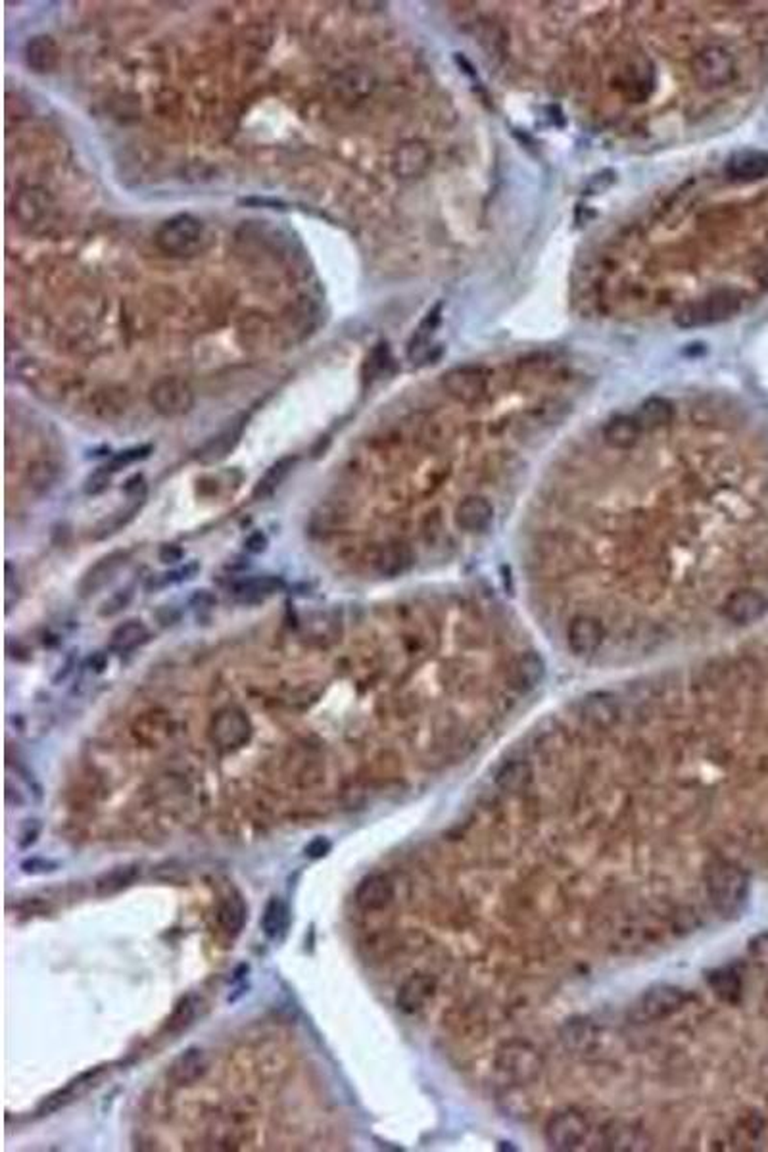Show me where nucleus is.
Instances as JSON below:
<instances>
[{"mask_svg":"<svg viewBox=\"0 0 768 1152\" xmlns=\"http://www.w3.org/2000/svg\"><path fill=\"white\" fill-rule=\"evenodd\" d=\"M742 304H744L742 292L732 289L717 290V292H711L707 298H702V300L686 304L682 309H678V314L675 316V323L680 329L707 327V325H715V323L732 319L734 316L739 314Z\"/></svg>","mask_w":768,"mask_h":1152,"instance_id":"1","label":"nucleus"},{"mask_svg":"<svg viewBox=\"0 0 768 1152\" xmlns=\"http://www.w3.org/2000/svg\"><path fill=\"white\" fill-rule=\"evenodd\" d=\"M208 240L204 223L188 213L175 215L158 229L156 244L169 256H194Z\"/></svg>","mask_w":768,"mask_h":1152,"instance_id":"2","label":"nucleus"},{"mask_svg":"<svg viewBox=\"0 0 768 1152\" xmlns=\"http://www.w3.org/2000/svg\"><path fill=\"white\" fill-rule=\"evenodd\" d=\"M692 77L703 91H719L732 85L738 79V64L734 54L724 47H707L695 54L692 62Z\"/></svg>","mask_w":768,"mask_h":1152,"instance_id":"3","label":"nucleus"},{"mask_svg":"<svg viewBox=\"0 0 768 1152\" xmlns=\"http://www.w3.org/2000/svg\"><path fill=\"white\" fill-rule=\"evenodd\" d=\"M211 741L223 751H237L250 741L252 723L240 709H223L213 716L210 726Z\"/></svg>","mask_w":768,"mask_h":1152,"instance_id":"4","label":"nucleus"},{"mask_svg":"<svg viewBox=\"0 0 768 1152\" xmlns=\"http://www.w3.org/2000/svg\"><path fill=\"white\" fill-rule=\"evenodd\" d=\"M709 893L722 913H732L746 897V878L734 866H712L709 872Z\"/></svg>","mask_w":768,"mask_h":1152,"instance_id":"5","label":"nucleus"},{"mask_svg":"<svg viewBox=\"0 0 768 1152\" xmlns=\"http://www.w3.org/2000/svg\"><path fill=\"white\" fill-rule=\"evenodd\" d=\"M151 403L164 417H181L193 410L194 392L177 377H164L151 390Z\"/></svg>","mask_w":768,"mask_h":1152,"instance_id":"6","label":"nucleus"},{"mask_svg":"<svg viewBox=\"0 0 768 1152\" xmlns=\"http://www.w3.org/2000/svg\"><path fill=\"white\" fill-rule=\"evenodd\" d=\"M442 386L455 402L473 405L487 396L488 377L480 368L467 365V368H455L444 375Z\"/></svg>","mask_w":768,"mask_h":1152,"instance_id":"7","label":"nucleus"},{"mask_svg":"<svg viewBox=\"0 0 768 1152\" xmlns=\"http://www.w3.org/2000/svg\"><path fill=\"white\" fill-rule=\"evenodd\" d=\"M768 611V593L757 588H738L722 602V615L732 625H749Z\"/></svg>","mask_w":768,"mask_h":1152,"instance_id":"8","label":"nucleus"},{"mask_svg":"<svg viewBox=\"0 0 768 1152\" xmlns=\"http://www.w3.org/2000/svg\"><path fill=\"white\" fill-rule=\"evenodd\" d=\"M102 1074H104V1068H92V1070H89V1072H83L79 1078L72 1079L70 1083H67V1086H64L62 1089L54 1091L50 1096H47V1099L40 1103L37 1114L39 1116H50L54 1113H58V1110L70 1106L72 1103L79 1101L81 1096L87 1095L92 1087L99 1086Z\"/></svg>","mask_w":768,"mask_h":1152,"instance_id":"9","label":"nucleus"},{"mask_svg":"<svg viewBox=\"0 0 768 1152\" xmlns=\"http://www.w3.org/2000/svg\"><path fill=\"white\" fill-rule=\"evenodd\" d=\"M588 1133L586 1120L576 1113H561L549 1120L546 1137L551 1148L573 1150L584 1141Z\"/></svg>","mask_w":768,"mask_h":1152,"instance_id":"10","label":"nucleus"},{"mask_svg":"<svg viewBox=\"0 0 768 1152\" xmlns=\"http://www.w3.org/2000/svg\"><path fill=\"white\" fill-rule=\"evenodd\" d=\"M127 558H129L127 551H112L104 555V558H100L94 565H91L77 585V592L81 598H91V595L99 593L104 586L110 585L114 576L121 571V567L127 563Z\"/></svg>","mask_w":768,"mask_h":1152,"instance_id":"11","label":"nucleus"},{"mask_svg":"<svg viewBox=\"0 0 768 1152\" xmlns=\"http://www.w3.org/2000/svg\"><path fill=\"white\" fill-rule=\"evenodd\" d=\"M413 561H415L413 550L403 544V541H388V544L375 548V551L369 558L373 571L379 576H386V578H394L408 573Z\"/></svg>","mask_w":768,"mask_h":1152,"instance_id":"12","label":"nucleus"},{"mask_svg":"<svg viewBox=\"0 0 768 1152\" xmlns=\"http://www.w3.org/2000/svg\"><path fill=\"white\" fill-rule=\"evenodd\" d=\"M605 640L601 622L590 615H578L571 620L567 630V642L571 652L578 657L594 655Z\"/></svg>","mask_w":768,"mask_h":1152,"instance_id":"13","label":"nucleus"},{"mask_svg":"<svg viewBox=\"0 0 768 1152\" xmlns=\"http://www.w3.org/2000/svg\"><path fill=\"white\" fill-rule=\"evenodd\" d=\"M453 521L463 533L479 534L488 531L494 521V506L482 496H467L455 507Z\"/></svg>","mask_w":768,"mask_h":1152,"instance_id":"14","label":"nucleus"},{"mask_svg":"<svg viewBox=\"0 0 768 1152\" xmlns=\"http://www.w3.org/2000/svg\"><path fill=\"white\" fill-rule=\"evenodd\" d=\"M394 901V884L384 874L367 876L356 889V905L366 913L383 911Z\"/></svg>","mask_w":768,"mask_h":1152,"instance_id":"15","label":"nucleus"},{"mask_svg":"<svg viewBox=\"0 0 768 1152\" xmlns=\"http://www.w3.org/2000/svg\"><path fill=\"white\" fill-rule=\"evenodd\" d=\"M435 989H436V983L433 978H428V975H421V974L411 975V978L400 987V993L396 999L398 1009L408 1014L419 1012L427 1005V1000L435 995Z\"/></svg>","mask_w":768,"mask_h":1152,"instance_id":"16","label":"nucleus"},{"mask_svg":"<svg viewBox=\"0 0 768 1152\" xmlns=\"http://www.w3.org/2000/svg\"><path fill=\"white\" fill-rule=\"evenodd\" d=\"M133 732L134 736H137V740H141L144 745L154 748V745L164 743L166 740L171 738L173 723L168 713L148 711L137 718V723L133 726Z\"/></svg>","mask_w":768,"mask_h":1152,"instance_id":"17","label":"nucleus"},{"mask_svg":"<svg viewBox=\"0 0 768 1152\" xmlns=\"http://www.w3.org/2000/svg\"><path fill=\"white\" fill-rule=\"evenodd\" d=\"M642 427L636 417H615L603 429V440L613 450H630L642 438Z\"/></svg>","mask_w":768,"mask_h":1152,"instance_id":"18","label":"nucleus"},{"mask_svg":"<svg viewBox=\"0 0 768 1152\" xmlns=\"http://www.w3.org/2000/svg\"><path fill=\"white\" fill-rule=\"evenodd\" d=\"M282 588H285V580L280 576H273V575L252 576L246 580H240L238 585H235L233 595L242 603H258L279 593Z\"/></svg>","mask_w":768,"mask_h":1152,"instance_id":"19","label":"nucleus"},{"mask_svg":"<svg viewBox=\"0 0 768 1152\" xmlns=\"http://www.w3.org/2000/svg\"><path fill=\"white\" fill-rule=\"evenodd\" d=\"M240 437H242V425H231L223 429L221 432H218V435L211 437L204 446H202L196 454V459L202 465L220 463V461H223L237 448Z\"/></svg>","mask_w":768,"mask_h":1152,"instance_id":"20","label":"nucleus"},{"mask_svg":"<svg viewBox=\"0 0 768 1152\" xmlns=\"http://www.w3.org/2000/svg\"><path fill=\"white\" fill-rule=\"evenodd\" d=\"M729 175L736 181H757L768 175V154L759 151L738 152L730 158Z\"/></svg>","mask_w":768,"mask_h":1152,"instance_id":"21","label":"nucleus"},{"mask_svg":"<svg viewBox=\"0 0 768 1152\" xmlns=\"http://www.w3.org/2000/svg\"><path fill=\"white\" fill-rule=\"evenodd\" d=\"M500 1068L509 1076L519 1078V1079H529L534 1076L540 1068V1061L534 1051H531L527 1045H509L505 1051L500 1054Z\"/></svg>","mask_w":768,"mask_h":1152,"instance_id":"22","label":"nucleus"},{"mask_svg":"<svg viewBox=\"0 0 768 1152\" xmlns=\"http://www.w3.org/2000/svg\"><path fill=\"white\" fill-rule=\"evenodd\" d=\"M544 672L546 669H544L542 657L531 652V654H522L513 661V665H511V671H509V679H511V684L519 688L521 691H529L542 682Z\"/></svg>","mask_w":768,"mask_h":1152,"instance_id":"23","label":"nucleus"},{"mask_svg":"<svg viewBox=\"0 0 768 1152\" xmlns=\"http://www.w3.org/2000/svg\"><path fill=\"white\" fill-rule=\"evenodd\" d=\"M141 876V866L139 864H124V866H116V869L104 872L97 882H94V893L99 897H110L116 896V893L127 889L137 882Z\"/></svg>","mask_w":768,"mask_h":1152,"instance_id":"24","label":"nucleus"},{"mask_svg":"<svg viewBox=\"0 0 768 1152\" xmlns=\"http://www.w3.org/2000/svg\"><path fill=\"white\" fill-rule=\"evenodd\" d=\"M684 1005V995L677 987H655L645 993L642 1007L652 1018H663Z\"/></svg>","mask_w":768,"mask_h":1152,"instance_id":"25","label":"nucleus"},{"mask_svg":"<svg viewBox=\"0 0 768 1152\" xmlns=\"http://www.w3.org/2000/svg\"><path fill=\"white\" fill-rule=\"evenodd\" d=\"M60 477V465L52 459H35L23 472V484L33 494H45L56 484Z\"/></svg>","mask_w":768,"mask_h":1152,"instance_id":"26","label":"nucleus"},{"mask_svg":"<svg viewBox=\"0 0 768 1152\" xmlns=\"http://www.w3.org/2000/svg\"><path fill=\"white\" fill-rule=\"evenodd\" d=\"M294 467H296V457L289 455V457H280L279 461H275V463L269 467L262 474V477L258 479V482H255L252 496L255 499L272 498L279 490V488L282 486V482H285L290 477V472L294 471Z\"/></svg>","mask_w":768,"mask_h":1152,"instance_id":"27","label":"nucleus"},{"mask_svg":"<svg viewBox=\"0 0 768 1152\" xmlns=\"http://www.w3.org/2000/svg\"><path fill=\"white\" fill-rule=\"evenodd\" d=\"M206 1059L200 1049H188L171 1066V1079L177 1086H191L206 1072Z\"/></svg>","mask_w":768,"mask_h":1152,"instance_id":"28","label":"nucleus"},{"mask_svg":"<svg viewBox=\"0 0 768 1152\" xmlns=\"http://www.w3.org/2000/svg\"><path fill=\"white\" fill-rule=\"evenodd\" d=\"M25 60L35 72H50L58 62V47L47 35L33 37L25 47Z\"/></svg>","mask_w":768,"mask_h":1152,"instance_id":"29","label":"nucleus"},{"mask_svg":"<svg viewBox=\"0 0 768 1152\" xmlns=\"http://www.w3.org/2000/svg\"><path fill=\"white\" fill-rule=\"evenodd\" d=\"M260 924H262V930H263V933L267 935L269 940L279 941L282 935L287 933V930L290 926L289 905L282 899H279V897L269 899L267 905H265V909H263Z\"/></svg>","mask_w":768,"mask_h":1152,"instance_id":"30","label":"nucleus"},{"mask_svg":"<svg viewBox=\"0 0 768 1152\" xmlns=\"http://www.w3.org/2000/svg\"><path fill=\"white\" fill-rule=\"evenodd\" d=\"M148 636H151V632H148L144 622L139 619H131L112 632L110 647L117 654H127L131 649L142 645L148 640Z\"/></svg>","mask_w":768,"mask_h":1152,"instance_id":"31","label":"nucleus"},{"mask_svg":"<svg viewBox=\"0 0 768 1152\" xmlns=\"http://www.w3.org/2000/svg\"><path fill=\"white\" fill-rule=\"evenodd\" d=\"M636 419L642 429L657 430L672 423V419H675V408H672V403L665 398H650L642 403Z\"/></svg>","mask_w":768,"mask_h":1152,"instance_id":"32","label":"nucleus"},{"mask_svg":"<svg viewBox=\"0 0 768 1152\" xmlns=\"http://www.w3.org/2000/svg\"><path fill=\"white\" fill-rule=\"evenodd\" d=\"M246 920H248V909H246L245 901L240 899V896L227 897L220 905L218 924L225 933L231 935V938H235V935H238L242 931V928H245V924H246Z\"/></svg>","mask_w":768,"mask_h":1152,"instance_id":"33","label":"nucleus"},{"mask_svg":"<svg viewBox=\"0 0 768 1152\" xmlns=\"http://www.w3.org/2000/svg\"><path fill=\"white\" fill-rule=\"evenodd\" d=\"M142 504H144V499H129V504L124 509H119V511H116L112 515H108L106 519H102L97 526L92 528V538L94 540H104L108 536L119 533L121 528L127 526L134 519V515L139 513Z\"/></svg>","mask_w":768,"mask_h":1152,"instance_id":"34","label":"nucleus"},{"mask_svg":"<svg viewBox=\"0 0 768 1152\" xmlns=\"http://www.w3.org/2000/svg\"><path fill=\"white\" fill-rule=\"evenodd\" d=\"M430 161V154L425 146L421 144H408L403 146L398 158H396V169L403 178H411V175H419Z\"/></svg>","mask_w":768,"mask_h":1152,"instance_id":"35","label":"nucleus"},{"mask_svg":"<svg viewBox=\"0 0 768 1152\" xmlns=\"http://www.w3.org/2000/svg\"><path fill=\"white\" fill-rule=\"evenodd\" d=\"M584 715L596 726H611L618 716V705L608 696L588 697L584 703Z\"/></svg>","mask_w":768,"mask_h":1152,"instance_id":"36","label":"nucleus"},{"mask_svg":"<svg viewBox=\"0 0 768 1152\" xmlns=\"http://www.w3.org/2000/svg\"><path fill=\"white\" fill-rule=\"evenodd\" d=\"M531 776H532L531 767L527 763L515 761V763H507L500 772H497V784L509 792H515V790H521L522 785H527Z\"/></svg>","mask_w":768,"mask_h":1152,"instance_id":"37","label":"nucleus"},{"mask_svg":"<svg viewBox=\"0 0 768 1152\" xmlns=\"http://www.w3.org/2000/svg\"><path fill=\"white\" fill-rule=\"evenodd\" d=\"M196 1007H198V1002H196L193 997L183 999V1000L179 1002V1005H177V1009L173 1010L171 1018L168 1020L169 1032L177 1034V1032H181V1029H185V1027L191 1026V1024H193V1020L196 1018Z\"/></svg>","mask_w":768,"mask_h":1152,"instance_id":"38","label":"nucleus"},{"mask_svg":"<svg viewBox=\"0 0 768 1152\" xmlns=\"http://www.w3.org/2000/svg\"><path fill=\"white\" fill-rule=\"evenodd\" d=\"M131 600H133V590L131 588L119 590V592L110 595V598H108L102 603V607L99 609V613H100V617H114V615L124 611V609L131 603Z\"/></svg>","mask_w":768,"mask_h":1152,"instance_id":"39","label":"nucleus"},{"mask_svg":"<svg viewBox=\"0 0 768 1152\" xmlns=\"http://www.w3.org/2000/svg\"><path fill=\"white\" fill-rule=\"evenodd\" d=\"M22 598V586L20 580L13 573V568L10 563H6V578H4V605H6V613L12 611V607L16 605Z\"/></svg>","mask_w":768,"mask_h":1152,"instance_id":"40","label":"nucleus"},{"mask_svg":"<svg viewBox=\"0 0 768 1152\" xmlns=\"http://www.w3.org/2000/svg\"><path fill=\"white\" fill-rule=\"evenodd\" d=\"M151 450H152L151 446H142V448H131V450L121 452V454H117V455L112 459V463H110V467H108V469H110L112 472H116V471H119V469H124V467H127V465L134 463V461L144 459L148 454H151Z\"/></svg>","mask_w":768,"mask_h":1152,"instance_id":"41","label":"nucleus"},{"mask_svg":"<svg viewBox=\"0 0 768 1152\" xmlns=\"http://www.w3.org/2000/svg\"><path fill=\"white\" fill-rule=\"evenodd\" d=\"M110 474H112V471L108 467H102L97 472H92L91 477L87 479V482H85V492L87 494H100L102 490H106V488L110 486V484H108V482H110Z\"/></svg>","mask_w":768,"mask_h":1152,"instance_id":"42","label":"nucleus"},{"mask_svg":"<svg viewBox=\"0 0 768 1152\" xmlns=\"http://www.w3.org/2000/svg\"><path fill=\"white\" fill-rule=\"evenodd\" d=\"M56 869H58V864H56V862L47 861V859H39V857L30 859V861H25V862L22 864V870H23L25 874H50V872H54Z\"/></svg>","mask_w":768,"mask_h":1152,"instance_id":"43","label":"nucleus"},{"mask_svg":"<svg viewBox=\"0 0 768 1152\" xmlns=\"http://www.w3.org/2000/svg\"><path fill=\"white\" fill-rule=\"evenodd\" d=\"M331 847H332V845H331V842H329L327 837L317 836L315 839H312V842H309V844L306 845V857H309V859H321V857H325V855H327V853L331 851Z\"/></svg>","mask_w":768,"mask_h":1152,"instance_id":"44","label":"nucleus"},{"mask_svg":"<svg viewBox=\"0 0 768 1152\" xmlns=\"http://www.w3.org/2000/svg\"><path fill=\"white\" fill-rule=\"evenodd\" d=\"M245 546H246V550H248L250 553H262V551H265V550H267V536H265L263 533H252V534L246 538Z\"/></svg>","mask_w":768,"mask_h":1152,"instance_id":"45","label":"nucleus"},{"mask_svg":"<svg viewBox=\"0 0 768 1152\" xmlns=\"http://www.w3.org/2000/svg\"><path fill=\"white\" fill-rule=\"evenodd\" d=\"M183 558V551L177 546H164L160 550V559L164 563H177Z\"/></svg>","mask_w":768,"mask_h":1152,"instance_id":"46","label":"nucleus"},{"mask_svg":"<svg viewBox=\"0 0 768 1152\" xmlns=\"http://www.w3.org/2000/svg\"><path fill=\"white\" fill-rule=\"evenodd\" d=\"M755 279L763 284V287H768V262L761 264L755 271Z\"/></svg>","mask_w":768,"mask_h":1152,"instance_id":"47","label":"nucleus"}]
</instances>
